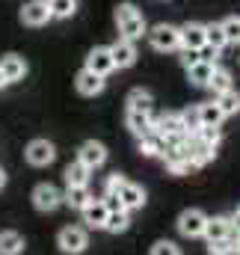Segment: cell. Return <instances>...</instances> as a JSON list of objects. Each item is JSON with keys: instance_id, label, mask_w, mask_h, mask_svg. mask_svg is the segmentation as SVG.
<instances>
[{"instance_id": "f546056e", "label": "cell", "mask_w": 240, "mask_h": 255, "mask_svg": "<svg viewBox=\"0 0 240 255\" xmlns=\"http://www.w3.org/2000/svg\"><path fill=\"white\" fill-rule=\"evenodd\" d=\"M205 33H208V48H211V57H220V54H223V48L229 45V42H226L223 27H220V24H208V30H205Z\"/></svg>"}, {"instance_id": "7c38bea8", "label": "cell", "mask_w": 240, "mask_h": 255, "mask_svg": "<svg viewBox=\"0 0 240 255\" xmlns=\"http://www.w3.org/2000/svg\"><path fill=\"white\" fill-rule=\"evenodd\" d=\"M187 154H190L193 169H202V166H208V163L217 157V148H214V145H208V142H202L196 133H193V136L187 133Z\"/></svg>"}, {"instance_id": "f35d334b", "label": "cell", "mask_w": 240, "mask_h": 255, "mask_svg": "<svg viewBox=\"0 0 240 255\" xmlns=\"http://www.w3.org/2000/svg\"><path fill=\"white\" fill-rule=\"evenodd\" d=\"M199 60H202V54H199V51H181V63H184V68L196 65Z\"/></svg>"}, {"instance_id": "5b68a950", "label": "cell", "mask_w": 240, "mask_h": 255, "mask_svg": "<svg viewBox=\"0 0 240 255\" xmlns=\"http://www.w3.org/2000/svg\"><path fill=\"white\" fill-rule=\"evenodd\" d=\"M24 160H27L30 166H51V163L57 160V145H54L51 139H45V136H36V139L27 142Z\"/></svg>"}, {"instance_id": "3957f363", "label": "cell", "mask_w": 240, "mask_h": 255, "mask_svg": "<svg viewBox=\"0 0 240 255\" xmlns=\"http://www.w3.org/2000/svg\"><path fill=\"white\" fill-rule=\"evenodd\" d=\"M145 36H148L151 48L160 51V54L181 51V27H175V24H154Z\"/></svg>"}, {"instance_id": "f1b7e54d", "label": "cell", "mask_w": 240, "mask_h": 255, "mask_svg": "<svg viewBox=\"0 0 240 255\" xmlns=\"http://www.w3.org/2000/svg\"><path fill=\"white\" fill-rule=\"evenodd\" d=\"M196 113H199V125L220 128V122H223V113H220L217 101H202V104H196Z\"/></svg>"}, {"instance_id": "ee69618b", "label": "cell", "mask_w": 240, "mask_h": 255, "mask_svg": "<svg viewBox=\"0 0 240 255\" xmlns=\"http://www.w3.org/2000/svg\"><path fill=\"white\" fill-rule=\"evenodd\" d=\"M238 255H240V253H238Z\"/></svg>"}, {"instance_id": "e575fe53", "label": "cell", "mask_w": 240, "mask_h": 255, "mask_svg": "<svg viewBox=\"0 0 240 255\" xmlns=\"http://www.w3.org/2000/svg\"><path fill=\"white\" fill-rule=\"evenodd\" d=\"M196 136L202 139V142H208V145H220V139H223V133H220V128H214V125H202L199 130H196Z\"/></svg>"}, {"instance_id": "83f0119b", "label": "cell", "mask_w": 240, "mask_h": 255, "mask_svg": "<svg viewBox=\"0 0 240 255\" xmlns=\"http://www.w3.org/2000/svg\"><path fill=\"white\" fill-rule=\"evenodd\" d=\"M24 253V238L12 229L0 232V255H21Z\"/></svg>"}, {"instance_id": "d590c367", "label": "cell", "mask_w": 240, "mask_h": 255, "mask_svg": "<svg viewBox=\"0 0 240 255\" xmlns=\"http://www.w3.org/2000/svg\"><path fill=\"white\" fill-rule=\"evenodd\" d=\"M127 178L124 175H119V172H113V175H107L104 178V196H116V193L121 190V184H124Z\"/></svg>"}, {"instance_id": "d6a6232c", "label": "cell", "mask_w": 240, "mask_h": 255, "mask_svg": "<svg viewBox=\"0 0 240 255\" xmlns=\"http://www.w3.org/2000/svg\"><path fill=\"white\" fill-rule=\"evenodd\" d=\"M223 33H226V42L229 45H240V15H229L226 21H220Z\"/></svg>"}, {"instance_id": "6da1fadb", "label": "cell", "mask_w": 240, "mask_h": 255, "mask_svg": "<svg viewBox=\"0 0 240 255\" xmlns=\"http://www.w3.org/2000/svg\"><path fill=\"white\" fill-rule=\"evenodd\" d=\"M113 18H116V27H119L121 39L136 42V39H142V36L148 33V30H145V18H142V12H139L133 3H119L116 12H113Z\"/></svg>"}, {"instance_id": "836d02e7", "label": "cell", "mask_w": 240, "mask_h": 255, "mask_svg": "<svg viewBox=\"0 0 240 255\" xmlns=\"http://www.w3.org/2000/svg\"><path fill=\"white\" fill-rule=\"evenodd\" d=\"M238 247L232 238H223V241H208V255H235Z\"/></svg>"}, {"instance_id": "484cf974", "label": "cell", "mask_w": 240, "mask_h": 255, "mask_svg": "<svg viewBox=\"0 0 240 255\" xmlns=\"http://www.w3.org/2000/svg\"><path fill=\"white\" fill-rule=\"evenodd\" d=\"M163 145H166V139L157 133V130H148L145 136H139V154L142 157H160L163 154Z\"/></svg>"}, {"instance_id": "ac0fdd59", "label": "cell", "mask_w": 240, "mask_h": 255, "mask_svg": "<svg viewBox=\"0 0 240 255\" xmlns=\"http://www.w3.org/2000/svg\"><path fill=\"white\" fill-rule=\"evenodd\" d=\"M124 125L127 130L139 139V136H145L148 130H154V113H139V110H127L124 113Z\"/></svg>"}, {"instance_id": "5bb4252c", "label": "cell", "mask_w": 240, "mask_h": 255, "mask_svg": "<svg viewBox=\"0 0 240 255\" xmlns=\"http://www.w3.org/2000/svg\"><path fill=\"white\" fill-rule=\"evenodd\" d=\"M104 86H107V80H104L101 74L89 71V68H80V71H77V77H74V89H77L80 95H86V98L101 95V92H104Z\"/></svg>"}, {"instance_id": "30bf717a", "label": "cell", "mask_w": 240, "mask_h": 255, "mask_svg": "<svg viewBox=\"0 0 240 255\" xmlns=\"http://www.w3.org/2000/svg\"><path fill=\"white\" fill-rule=\"evenodd\" d=\"M77 160L86 166V169H101L104 163H107V148H104V142H98V139H86L80 148H77Z\"/></svg>"}, {"instance_id": "74e56055", "label": "cell", "mask_w": 240, "mask_h": 255, "mask_svg": "<svg viewBox=\"0 0 240 255\" xmlns=\"http://www.w3.org/2000/svg\"><path fill=\"white\" fill-rule=\"evenodd\" d=\"M151 255H181V247L175 241H157L151 247Z\"/></svg>"}, {"instance_id": "ab89813d", "label": "cell", "mask_w": 240, "mask_h": 255, "mask_svg": "<svg viewBox=\"0 0 240 255\" xmlns=\"http://www.w3.org/2000/svg\"><path fill=\"white\" fill-rule=\"evenodd\" d=\"M232 223H235V232H240V208L232 214Z\"/></svg>"}, {"instance_id": "8d00e7d4", "label": "cell", "mask_w": 240, "mask_h": 255, "mask_svg": "<svg viewBox=\"0 0 240 255\" xmlns=\"http://www.w3.org/2000/svg\"><path fill=\"white\" fill-rule=\"evenodd\" d=\"M181 119H184V128H187V133H196L199 130V113H196V107H187V110H181Z\"/></svg>"}, {"instance_id": "8fae6325", "label": "cell", "mask_w": 240, "mask_h": 255, "mask_svg": "<svg viewBox=\"0 0 240 255\" xmlns=\"http://www.w3.org/2000/svg\"><path fill=\"white\" fill-rule=\"evenodd\" d=\"M86 68H89V71H95V74H101V77L113 74V71H116V63H113L110 45H95V48L86 54Z\"/></svg>"}, {"instance_id": "277c9868", "label": "cell", "mask_w": 240, "mask_h": 255, "mask_svg": "<svg viewBox=\"0 0 240 255\" xmlns=\"http://www.w3.org/2000/svg\"><path fill=\"white\" fill-rule=\"evenodd\" d=\"M57 247H60V253H65V255L86 253V247H89V232H86V226H65V229H60Z\"/></svg>"}, {"instance_id": "4fadbf2b", "label": "cell", "mask_w": 240, "mask_h": 255, "mask_svg": "<svg viewBox=\"0 0 240 255\" xmlns=\"http://www.w3.org/2000/svg\"><path fill=\"white\" fill-rule=\"evenodd\" d=\"M154 130L163 136V139H172V136H187V128L181 113H154Z\"/></svg>"}, {"instance_id": "1f68e13d", "label": "cell", "mask_w": 240, "mask_h": 255, "mask_svg": "<svg viewBox=\"0 0 240 255\" xmlns=\"http://www.w3.org/2000/svg\"><path fill=\"white\" fill-rule=\"evenodd\" d=\"M48 6H51V15L60 18V21L71 18L77 12V0H48Z\"/></svg>"}, {"instance_id": "7402d4cb", "label": "cell", "mask_w": 240, "mask_h": 255, "mask_svg": "<svg viewBox=\"0 0 240 255\" xmlns=\"http://www.w3.org/2000/svg\"><path fill=\"white\" fill-rule=\"evenodd\" d=\"M214 60H208V57H202L196 65H190L187 68V80L193 83V86H199V89H205L208 86V80H211V74H214Z\"/></svg>"}, {"instance_id": "60d3db41", "label": "cell", "mask_w": 240, "mask_h": 255, "mask_svg": "<svg viewBox=\"0 0 240 255\" xmlns=\"http://www.w3.org/2000/svg\"><path fill=\"white\" fill-rule=\"evenodd\" d=\"M6 181H9V175H6V169H3V166H0V190H3V187H6Z\"/></svg>"}, {"instance_id": "cb8c5ba5", "label": "cell", "mask_w": 240, "mask_h": 255, "mask_svg": "<svg viewBox=\"0 0 240 255\" xmlns=\"http://www.w3.org/2000/svg\"><path fill=\"white\" fill-rule=\"evenodd\" d=\"M205 89H211V92H214V98H217V95H223V92H229V89H235V80H232V71H229V68H223V65H217Z\"/></svg>"}, {"instance_id": "d4e9b609", "label": "cell", "mask_w": 240, "mask_h": 255, "mask_svg": "<svg viewBox=\"0 0 240 255\" xmlns=\"http://www.w3.org/2000/svg\"><path fill=\"white\" fill-rule=\"evenodd\" d=\"M127 110H139V113H154V98L148 89L136 86L127 92Z\"/></svg>"}, {"instance_id": "ffe728a7", "label": "cell", "mask_w": 240, "mask_h": 255, "mask_svg": "<svg viewBox=\"0 0 240 255\" xmlns=\"http://www.w3.org/2000/svg\"><path fill=\"white\" fill-rule=\"evenodd\" d=\"M232 235H235L232 217H226V214L208 217V226H205V238H208V241H223V238H232Z\"/></svg>"}, {"instance_id": "4316f807", "label": "cell", "mask_w": 240, "mask_h": 255, "mask_svg": "<svg viewBox=\"0 0 240 255\" xmlns=\"http://www.w3.org/2000/svg\"><path fill=\"white\" fill-rule=\"evenodd\" d=\"M214 101H217V107H220L223 119H229V116H238V113H240V92H238V89H229V92L217 95Z\"/></svg>"}, {"instance_id": "44dd1931", "label": "cell", "mask_w": 240, "mask_h": 255, "mask_svg": "<svg viewBox=\"0 0 240 255\" xmlns=\"http://www.w3.org/2000/svg\"><path fill=\"white\" fill-rule=\"evenodd\" d=\"M89 175H92V169H86L80 160H71V163L62 169L65 187H89Z\"/></svg>"}, {"instance_id": "52a82bcc", "label": "cell", "mask_w": 240, "mask_h": 255, "mask_svg": "<svg viewBox=\"0 0 240 255\" xmlns=\"http://www.w3.org/2000/svg\"><path fill=\"white\" fill-rule=\"evenodd\" d=\"M30 199H33V208H36V211L51 214V211H57V208L62 205V190L60 187H54L51 181H42V184L33 187Z\"/></svg>"}, {"instance_id": "9c48e42d", "label": "cell", "mask_w": 240, "mask_h": 255, "mask_svg": "<svg viewBox=\"0 0 240 255\" xmlns=\"http://www.w3.org/2000/svg\"><path fill=\"white\" fill-rule=\"evenodd\" d=\"M51 18H54V15H51L48 0H27V3L21 6V24H24V27H45Z\"/></svg>"}, {"instance_id": "b9f144b4", "label": "cell", "mask_w": 240, "mask_h": 255, "mask_svg": "<svg viewBox=\"0 0 240 255\" xmlns=\"http://www.w3.org/2000/svg\"><path fill=\"white\" fill-rule=\"evenodd\" d=\"M232 241H235V247H238V253H240V232H235V235H232Z\"/></svg>"}, {"instance_id": "8992f818", "label": "cell", "mask_w": 240, "mask_h": 255, "mask_svg": "<svg viewBox=\"0 0 240 255\" xmlns=\"http://www.w3.org/2000/svg\"><path fill=\"white\" fill-rule=\"evenodd\" d=\"M205 226H208V214L202 208H187L178 217V235L181 238H205Z\"/></svg>"}, {"instance_id": "d6986e66", "label": "cell", "mask_w": 240, "mask_h": 255, "mask_svg": "<svg viewBox=\"0 0 240 255\" xmlns=\"http://www.w3.org/2000/svg\"><path fill=\"white\" fill-rule=\"evenodd\" d=\"M0 71H3L6 83H18V80L27 77V60L18 57V54H6V57L0 60Z\"/></svg>"}, {"instance_id": "ba28073f", "label": "cell", "mask_w": 240, "mask_h": 255, "mask_svg": "<svg viewBox=\"0 0 240 255\" xmlns=\"http://www.w3.org/2000/svg\"><path fill=\"white\" fill-rule=\"evenodd\" d=\"M208 24H202V21H187L184 27H181V51H205L208 48Z\"/></svg>"}, {"instance_id": "e0dca14e", "label": "cell", "mask_w": 240, "mask_h": 255, "mask_svg": "<svg viewBox=\"0 0 240 255\" xmlns=\"http://www.w3.org/2000/svg\"><path fill=\"white\" fill-rule=\"evenodd\" d=\"M80 214H83L86 229H104V226H107V217H110V208H107L104 199H92Z\"/></svg>"}, {"instance_id": "4dcf8cb0", "label": "cell", "mask_w": 240, "mask_h": 255, "mask_svg": "<svg viewBox=\"0 0 240 255\" xmlns=\"http://www.w3.org/2000/svg\"><path fill=\"white\" fill-rule=\"evenodd\" d=\"M127 226H130V214H127L124 208H119V211H110L104 229H107L110 235H121V232H127Z\"/></svg>"}, {"instance_id": "2e32d148", "label": "cell", "mask_w": 240, "mask_h": 255, "mask_svg": "<svg viewBox=\"0 0 240 255\" xmlns=\"http://www.w3.org/2000/svg\"><path fill=\"white\" fill-rule=\"evenodd\" d=\"M110 54H113V63L116 68H130V65L136 63V42H130V39H116L113 45H110Z\"/></svg>"}, {"instance_id": "603a6c76", "label": "cell", "mask_w": 240, "mask_h": 255, "mask_svg": "<svg viewBox=\"0 0 240 255\" xmlns=\"http://www.w3.org/2000/svg\"><path fill=\"white\" fill-rule=\"evenodd\" d=\"M92 199L95 196L89 187H65V193H62V205H68L71 211H83Z\"/></svg>"}, {"instance_id": "7a4b0ae2", "label": "cell", "mask_w": 240, "mask_h": 255, "mask_svg": "<svg viewBox=\"0 0 240 255\" xmlns=\"http://www.w3.org/2000/svg\"><path fill=\"white\" fill-rule=\"evenodd\" d=\"M160 157H163V163H166V169H169L172 175H187V172L193 169L190 154H187V136H172V139H166Z\"/></svg>"}, {"instance_id": "9a60e30c", "label": "cell", "mask_w": 240, "mask_h": 255, "mask_svg": "<svg viewBox=\"0 0 240 255\" xmlns=\"http://www.w3.org/2000/svg\"><path fill=\"white\" fill-rule=\"evenodd\" d=\"M116 199H119V205L127 211V214H133V211H142V208H145V190H142L139 184H133V181H124V184H121V190L116 193Z\"/></svg>"}, {"instance_id": "7bdbcfd3", "label": "cell", "mask_w": 240, "mask_h": 255, "mask_svg": "<svg viewBox=\"0 0 240 255\" xmlns=\"http://www.w3.org/2000/svg\"><path fill=\"white\" fill-rule=\"evenodd\" d=\"M9 83H6V77H3V71H0V89H6Z\"/></svg>"}]
</instances>
